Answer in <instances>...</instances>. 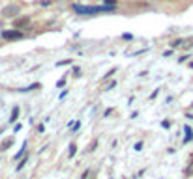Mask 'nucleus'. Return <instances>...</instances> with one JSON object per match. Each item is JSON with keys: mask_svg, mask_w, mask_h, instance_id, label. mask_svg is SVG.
<instances>
[{"mask_svg": "<svg viewBox=\"0 0 193 179\" xmlns=\"http://www.w3.org/2000/svg\"><path fill=\"white\" fill-rule=\"evenodd\" d=\"M17 116H19V108L15 106V108H13V114H11V120H9V121H15V120H17Z\"/></svg>", "mask_w": 193, "mask_h": 179, "instance_id": "obj_6", "label": "nucleus"}, {"mask_svg": "<svg viewBox=\"0 0 193 179\" xmlns=\"http://www.w3.org/2000/svg\"><path fill=\"white\" fill-rule=\"evenodd\" d=\"M11 144H13V140H11V138H9V140H6V142L2 144V151H6V149H8V147L11 146Z\"/></svg>", "mask_w": 193, "mask_h": 179, "instance_id": "obj_5", "label": "nucleus"}, {"mask_svg": "<svg viewBox=\"0 0 193 179\" xmlns=\"http://www.w3.org/2000/svg\"><path fill=\"white\" fill-rule=\"evenodd\" d=\"M26 23H28V19H26V17H23V19H17V21H15V26H17V28H21V26H24Z\"/></svg>", "mask_w": 193, "mask_h": 179, "instance_id": "obj_3", "label": "nucleus"}, {"mask_svg": "<svg viewBox=\"0 0 193 179\" xmlns=\"http://www.w3.org/2000/svg\"><path fill=\"white\" fill-rule=\"evenodd\" d=\"M186 134H187V136H186V142H189L191 138H193V131L189 129V127H186Z\"/></svg>", "mask_w": 193, "mask_h": 179, "instance_id": "obj_4", "label": "nucleus"}, {"mask_svg": "<svg viewBox=\"0 0 193 179\" xmlns=\"http://www.w3.org/2000/svg\"><path fill=\"white\" fill-rule=\"evenodd\" d=\"M2 37H4V39H21V37H23V32H19V30H11V32H2Z\"/></svg>", "mask_w": 193, "mask_h": 179, "instance_id": "obj_1", "label": "nucleus"}, {"mask_svg": "<svg viewBox=\"0 0 193 179\" xmlns=\"http://www.w3.org/2000/svg\"><path fill=\"white\" fill-rule=\"evenodd\" d=\"M17 11H19V8H17V6H9V8L4 9V15H6V17H11V15H13V13H17Z\"/></svg>", "mask_w": 193, "mask_h": 179, "instance_id": "obj_2", "label": "nucleus"}, {"mask_svg": "<svg viewBox=\"0 0 193 179\" xmlns=\"http://www.w3.org/2000/svg\"><path fill=\"white\" fill-rule=\"evenodd\" d=\"M73 155H75V146L69 147V157H73Z\"/></svg>", "mask_w": 193, "mask_h": 179, "instance_id": "obj_7", "label": "nucleus"}]
</instances>
